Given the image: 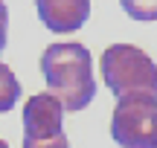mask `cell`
Wrapping results in <instances>:
<instances>
[{
	"label": "cell",
	"instance_id": "3957f363",
	"mask_svg": "<svg viewBox=\"0 0 157 148\" xmlns=\"http://www.w3.org/2000/svg\"><path fill=\"white\" fill-rule=\"evenodd\" d=\"M111 137L122 148H157V96H119L111 116Z\"/></svg>",
	"mask_w": 157,
	"mask_h": 148
},
{
	"label": "cell",
	"instance_id": "6da1fadb",
	"mask_svg": "<svg viewBox=\"0 0 157 148\" xmlns=\"http://www.w3.org/2000/svg\"><path fill=\"white\" fill-rule=\"evenodd\" d=\"M41 76L64 110H84L96 96L93 58L84 44H50L41 52Z\"/></svg>",
	"mask_w": 157,
	"mask_h": 148
},
{
	"label": "cell",
	"instance_id": "5b68a950",
	"mask_svg": "<svg viewBox=\"0 0 157 148\" xmlns=\"http://www.w3.org/2000/svg\"><path fill=\"white\" fill-rule=\"evenodd\" d=\"M38 17L50 32H76L90 17V0H35Z\"/></svg>",
	"mask_w": 157,
	"mask_h": 148
},
{
	"label": "cell",
	"instance_id": "277c9868",
	"mask_svg": "<svg viewBox=\"0 0 157 148\" xmlns=\"http://www.w3.org/2000/svg\"><path fill=\"white\" fill-rule=\"evenodd\" d=\"M64 122V105L52 93H35L23 105V137L26 139H44L61 134Z\"/></svg>",
	"mask_w": 157,
	"mask_h": 148
},
{
	"label": "cell",
	"instance_id": "ba28073f",
	"mask_svg": "<svg viewBox=\"0 0 157 148\" xmlns=\"http://www.w3.org/2000/svg\"><path fill=\"white\" fill-rule=\"evenodd\" d=\"M23 148H70V139L61 134H56V137H44V139H26L23 137Z\"/></svg>",
	"mask_w": 157,
	"mask_h": 148
},
{
	"label": "cell",
	"instance_id": "7a4b0ae2",
	"mask_svg": "<svg viewBox=\"0 0 157 148\" xmlns=\"http://www.w3.org/2000/svg\"><path fill=\"white\" fill-rule=\"evenodd\" d=\"M99 73L117 96H157V64L134 44H111L99 58Z\"/></svg>",
	"mask_w": 157,
	"mask_h": 148
},
{
	"label": "cell",
	"instance_id": "52a82bcc",
	"mask_svg": "<svg viewBox=\"0 0 157 148\" xmlns=\"http://www.w3.org/2000/svg\"><path fill=\"white\" fill-rule=\"evenodd\" d=\"M119 6L134 20H157V0H119Z\"/></svg>",
	"mask_w": 157,
	"mask_h": 148
},
{
	"label": "cell",
	"instance_id": "9c48e42d",
	"mask_svg": "<svg viewBox=\"0 0 157 148\" xmlns=\"http://www.w3.org/2000/svg\"><path fill=\"white\" fill-rule=\"evenodd\" d=\"M6 32H9V9H6V3L0 0V52H3V46H6Z\"/></svg>",
	"mask_w": 157,
	"mask_h": 148
},
{
	"label": "cell",
	"instance_id": "8992f818",
	"mask_svg": "<svg viewBox=\"0 0 157 148\" xmlns=\"http://www.w3.org/2000/svg\"><path fill=\"white\" fill-rule=\"evenodd\" d=\"M17 99H21V84H17L15 73L0 61V113L12 110Z\"/></svg>",
	"mask_w": 157,
	"mask_h": 148
},
{
	"label": "cell",
	"instance_id": "30bf717a",
	"mask_svg": "<svg viewBox=\"0 0 157 148\" xmlns=\"http://www.w3.org/2000/svg\"><path fill=\"white\" fill-rule=\"evenodd\" d=\"M0 148H9V145H6V142H3V139H0Z\"/></svg>",
	"mask_w": 157,
	"mask_h": 148
}]
</instances>
